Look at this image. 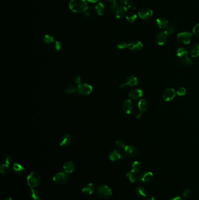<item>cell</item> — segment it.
<instances>
[{
	"label": "cell",
	"mask_w": 199,
	"mask_h": 200,
	"mask_svg": "<svg viewBox=\"0 0 199 200\" xmlns=\"http://www.w3.org/2000/svg\"><path fill=\"white\" fill-rule=\"evenodd\" d=\"M69 8L74 12L83 13L88 9V5L85 0H71Z\"/></svg>",
	"instance_id": "6da1fadb"
},
{
	"label": "cell",
	"mask_w": 199,
	"mask_h": 200,
	"mask_svg": "<svg viewBox=\"0 0 199 200\" xmlns=\"http://www.w3.org/2000/svg\"><path fill=\"white\" fill-rule=\"evenodd\" d=\"M27 183L30 188H36L40 185L41 177L38 173L31 172L27 177Z\"/></svg>",
	"instance_id": "7a4b0ae2"
},
{
	"label": "cell",
	"mask_w": 199,
	"mask_h": 200,
	"mask_svg": "<svg viewBox=\"0 0 199 200\" xmlns=\"http://www.w3.org/2000/svg\"><path fill=\"white\" fill-rule=\"evenodd\" d=\"M97 194L100 198L106 199L112 196V191L109 186L106 185H100L97 189Z\"/></svg>",
	"instance_id": "3957f363"
},
{
	"label": "cell",
	"mask_w": 199,
	"mask_h": 200,
	"mask_svg": "<svg viewBox=\"0 0 199 200\" xmlns=\"http://www.w3.org/2000/svg\"><path fill=\"white\" fill-rule=\"evenodd\" d=\"M69 179V176L67 173L61 171L55 174L53 178V181L57 185H63L65 184Z\"/></svg>",
	"instance_id": "277c9868"
},
{
	"label": "cell",
	"mask_w": 199,
	"mask_h": 200,
	"mask_svg": "<svg viewBox=\"0 0 199 200\" xmlns=\"http://www.w3.org/2000/svg\"><path fill=\"white\" fill-rule=\"evenodd\" d=\"M193 38V34L189 32H183L177 35L178 41L183 44L188 45L190 44Z\"/></svg>",
	"instance_id": "5b68a950"
},
{
	"label": "cell",
	"mask_w": 199,
	"mask_h": 200,
	"mask_svg": "<svg viewBox=\"0 0 199 200\" xmlns=\"http://www.w3.org/2000/svg\"><path fill=\"white\" fill-rule=\"evenodd\" d=\"M93 88L91 85L87 83H81L78 86L77 91L81 96H88L92 91Z\"/></svg>",
	"instance_id": "8992f818"
},
{
	"label": "cell",
	"mask_w": 199,
	"mask_h": 200,
	"mask_svg": "<svg viewBox=\"0 0 199 200\" xmlns=\"http://www.w3.org/2000/svg\"><path fill=\"white\" fill-rule=\"evenodd\" d=\"M154 177V174L151 171H144L139 174L138 179L143 183H148L150 182Z\"/></svg>",
	"instance_id": "52a82bcc"
},
{
	"label": "cell",
	"mask_w": 199,
	"mask_h": 200,
	"mask_svg": "<svg viewBox=\"0 0 199 200\" xmlns=\"http://www.w3.org/2000/svg\"><path fill=\"white\" fill-rule=\"evenodd\" d=\"M169 33L167 31H162L157 34L155 36V41L159 45L165 44L168 39Z\"/></svg>",
	"instance_id": "ba28073f"
},
{
	"label": "cell",
	"mask_w": 199,
	"mask_h": 200,
	"mask_svg": "<svg viewBox=\"0 0 199 200\" xmlns=\"http://www.w3.org/2000/svg\"><path fill=\"white\" fill-rule=\"evenodd\" d=\"M72 138L70 134H65L63 135L59 139V144L63 147L68 146L72 142Z\"/></svg>",
	"instance_id": "9c48e42d"
},
{
	"label": "cell",
	"mask_w": 199,
	"mask_h": 200,
	"mask_svg": "<svg viewBox=\"0 0 199 200\" xmlns=\"http://www.w3.org/2000/svg\"><path fill=\"white\" fill-rule=\"evenodd\" d=\"M176 96L175 91L171 88L166 89L162 93V98L165 101H169L173 100Z\"/></svg>",
	"instance_id": "30bf717a"
},
{
	"label": "cell",
	"mask_w": 199,
	"mask_h": 200,
	"mask_svg": "<svg viewBox=\"0 0 199 200\" xmlns=\"http://www.w3.org/2000/svg\"><path fill=\"white\" fill-rule=\"evenodd\" d=\"M138 14L141 19L143 20H147L152 16L153 11L149 8H145L140 9Z\"/></svg>",
	"instance_id": "8fae6325"
},
{
	"label": "cell",
	"mask_w": 199,
	"mask_h": 200,
	"mask_svg": "<svg viewBox=\"0 0 199 200\" xmlns=\"http://www.w3.org/2000/svg\"><path fill=\"white\" fill-rule=\"evenodd\" d=\"M139 83V80L138 79L134 76H130L128 77L126 80V83L122 84L120 86V88H123L126 87V86H136Z\"/></svg>",
	"instance_id": "7c38bea8"
},
{
	"label": "cell",
	"mask_w": 199,
	"mask_h": 200,
	"mask_svg": "<svg viewBox=\"0 0 199 200\" xmlns=\"http://www.w3.org/2000/svg\"><path fill=\"white\" fill-rule=\"evenodd\" d=\"M143 47L142 42L140 41H134L128 44V48L130 50L134 52L141 50Z\"/></svg>",
	"instance_id": "4fadbf2b"
},
{
	"label": "cell",
	"mask_w": 199,
	"mask_h": 200,
	"mask_svg": "<svg viewBox=\"0 0 199 200\" xmlns=\"http://www.w3.org/2000/svg\"><path fill=\"white\" fill-rule=\"evenodd\" d=\"M124 153L128 157H134L137 154L136 148L132 145H127L124 148Z\"/></svg>",
	"instance_id": "5bb4252c"
},
{
	"label": "cell",
	"mask_w": 199,
	"mask_h": 200,
	"mask_svg": "<svg viewBox=\"0 0 199 200\" xmlns=\"http://www.w3.org/2000/svg\"><path fill=\"white\" fill-rule=\"evenodd\" d=\"M122 108L125 113L127 114H131L133 109V105L131 101L130 100H124L123 102Z\"/></svg>",
	"instance_id": "9a60e30c"
},
{
	"label": "cell",
	"mask_w": 199,
	"mask_h": 200,
	"mask_svg": "<svg viewBox=\"0 0 199 200\" xmlns=\"http://www.w3.org/2000/svg\"><path fill=\"white\" fill-rule=\"evenodd\" d=\"M127 11V8L124 6H119L116 8L114 12L115 16L117 18H122L124 17Z\"/></svg>",
	"instance_id": "2e32d148"
},
{
	"label": "cell",
	"mask_w": 199,
	"mask_h": 200,
	"mask_svg": "<svg viewBox=\"0 0 199 200\" xmlns=\"http://www.w3.org/2000/svg\"><path fill=\"white\" fill-rule=\"evenodd\" d=\"M109 159L112 161H115L119 160L120 159H123V156L121 152L117 149H114L111 151L109 155Z\"/></svg>",
	"instance_id": "e0dca14e"
},
{
	"label": "cell",
	"mask_w": 199,
	"mask_h": 200,
	"mask_svg": "<svg viewBox=\"0 0 199 200\" xmlns=\"http://www.w3.org/2000/svg\"><path fill=\"white\" fill-rule=\"evenodd\" d=\"M143 96V91L141 89H134L131 90L129 94V97L133 100H137L141 97H142Z\"/></svg>",
	"instance_id": "ac0fdd59"
},
{
	"label": "cell",
	"mask_w": 199,
	"mask_h": 200,
	"mask_svg": "<svg viewBox=\"0 0 199 200\" xmlns=\"http://www.w3.org/2000/svg\"><path fill=\"white\" fill-rule=\"evenodd\" d=\"M95 191L94 185L90 183L86 184L82 189V193L86 195H91Z\"/></svg>",
	"instance_id": "d6986e66"
},
{
	"label": "cell",
	"mask_w": 199,
	"mask_h": 200,
	"mask_svg": "<svg viewBox=\"0 0 199 200\" xmlns=\"http://www.w3.org/2000/svg\"><path fill=\"white\" fill-rule=\"evenodd\" d=\"M75 168V164L72 161H68L65 162L63 165L64 171L67 173H72Z\"/></svg>",
	"instance_id": "ffe728a7"
},
{
	"label": "cell",
	"mask_w": 199,
	"mask_h": 200,
	"mask_svg": "<svg viewBox=\"0 0 199 200\" xmlns=\"http://www.w3.org/2000/svg\"><path fill=\"white\" fill-rule=\"evenodd\" d=\"M135 193L136 196L140 198H144L147 197V191L144 187L138 186L135 189Z\"/></svg>",
	"instance_id": "44dd1931"
},
{
	"label": "cell",
	"mask_w": 199,
	"mask_h": 200,
	"mask_svg": "<svg viewBox=\"0 0 199 200\" xmlns=\"http://www.w3.org/2000/svg\"><path fill=\"white\" fill-rule=\"evenodd\" d=\"M156 24L159 27V28H161L162 29H168V28L169 25L168 21L167 20L163 19V18H159L156 20Z\"/></svg>",
	"instance_id": "7402d4cb"
},
{
	"label": "cell",
	"mask_w": 199,
	"mask_h": 200,
	"mask_svg": "<svg viewBox=\"0 0 199 200\" xmlns=\"http://www.w3.org/2000/svg\"><path fill=\"white\" fill-rule=\"evenodd\" d=\"M141 168H142V166H141V163L137 161H136L132 164L131 171L134 173L135 174H137L140 172Z\"/></svg>",
	"instance_id": "603a6c76"
},
{
	"label": "cell",
	"mask_w": 199,
	"mask_h": 200,
	"mask_svg": "<svg viewBox=\"0 0 199 200\" xmlns=\"http://www.w3.org/2000/svg\"><path fill=\"white\" fill-rule=\"evenodd\" d=\"M189 53L192 57H197L199 56V44H196L191 46Z\"/></svg>",
	"instance_id": "cb8c5ba5"
},
{
	"label": "cell",
	"mask_w": 199,
	"mask_h": 200,
	"mask_svg": "<svg viewBox=\"0 0 199 200\" xmlns=\"http://www.w3.org/2000/svg\"><path fill=\"white\" fill-rule=\"evenodd\" d=\"M176 54H177V56L180 58V59L189 57L188 56H189V52L186 49L183 48H179L177 50Z\"/></svg>",
	"instance_id": "d4e9b609"
},
{
	"label": "cell",
	"mask_w": 199,
	"mask_h": 200,
	"mask_svg": "<svg viewBox=\"0 0 199 200\" xmlns=\"http://www.w3.org/2000/svg\"><path fill=\"white\" fill-rule=\"evenodd\" d=\"M31 196L33 200H39L41 197V194L39 190H38L36 188L31 189Z\"/></svg>",
	"instance_id": "484cf974"
},
{
	"label": "cell",
	"mask_w": 199,
	"mask_h": 200,
	"mask_svg": "<svg viewBox=\"0 0 199 200\" xmlns=\"http://www.w3.org/2000/svg\"><path fill=\"white\" fill-rule=\"evenodd\" d=\"M138 106L140 111L142 112L146 111L148 108V102L147 101V100L141 99L139 101Z\"/></svg>",
	"instance_id": "4316f807"
},
{
	"label": "cell",
	"mask_w": 199,
	"mask_h": 200,
	"mask_svg": "<svg viewBox=\"0 0 199 200\" xmlns=\"http://www.w3.org/2000/svg\"><path fill=\"white\" fill-rule=\"evenodd\" d=\"M10 171V167L7 164H3L0 167V173L2 176L8 174Z\"/></svg>",
	"instance_id": "83f0119b"
},
{
	"label": "cell",
	"mask_w": 199,
	"mask_h": 200,
	"mask_svg": "<svg viewBox=\"0 0 199 200\" xmlns=\"http://www.w3.org/2000/svg\"><path fill=\"white\" fill-rule=\"evenodd\" d=\"M12 169H13V170L16 173V174H19V173H21V172H22L24 170V168L19 163H14L13 164V166H12Z\"/></svg>",
	"instance_id": "f1b7e54d"
},
{
	"label": "cell",
	"mask_w": 199,
	"mask_h": 200,
	"mask_svg": "<svg viewBox=\"0 0 199 200\" xmlns=\"http://www.w3.org/2000/svg\"><path fill=\"white\" fill-rule=\"evenodd\" d=\"M104 5L103 3L99 2L95 6V10L99 15H102L104 12Z\"/></svg>",
	"instance_id": "f546056e"
},
{
	"label": "cell",
	"mask_w": 199,
	"mask_h": 200,
	"mask_svg": "<svg viewBox=\"0 0 199 200\" xmlns=\"http://www.w3.org/2000/svg\"><path fill=\"white\" fill-rule=\"evenodd\" d=\"M181 63L184 66L190 67V66L193 65V61L189 57H185V58H183V59H181Z\"/></svg>",
	"instance_id": "4dcf8cb0"
},
{
	"label": "cell",
	"mask_w": 199,
	"mask_h": 200,
	"mask_svg": "<svg viewBox=\"0 0 199 200\" xmlns=\"http://www.w3.org/2000/svg\"><path fill=\"white\" fill-rule=\"evenodd\" d=\"M126 176L129 179V180H130V181L131 183H135L138 180V178L136 177V174L134 173H132L131 171H129V172H127L126 173Z\"/></svg>",
	"instance_id": "1f68e13d"
},
{
	"label": "cell",
	"mask_w": 199,
	"mask_h": 200,
	"mask_svg": "<svg viewBox=\"0 0 199 200\" xmlns=\"http://www.w3.org/2000/svg\"><path fill=\"white\" fill-rule=\"evenodd\" d=\"M65 92L68 94H71L72 93H74V92H75L76 91V87L73 84H70V85H68L64 89Z\"/></svg>",
	"instance_id": "d6a6232c"
},
{
	"label": "cell",
	"mask_w": 199,
	"mask_h": 200,
	"mask_svg": "<svg viewBox=\"0 0 199 200\" xmlns=\"http://www.w3.org/2000/svg\"><path fill=\"white\" fill-rule=\"evenodd\" d=\"M137 15L135 13H129L126 15V19L128 22L133 23L137 19Z\"/></svg>",
	"instance_id": "836d02e7"
},
{
	"label": "cell",
	"mask_w": 199,
	"mask_h": 200,
	"mask_svg": "<svg viewBox=\"0 0 199 200\" xmlns=\"http://www.w3.org/2000/svg\"><path fill=\"white\" fill-rule=\"evenodd\" d=\"M43 41L44 43L46 44H50L54 42V39L53 36H51L50 35H46L44 36L43 38Z\"/></svg>",
	"instance_id": "e575fe53"
},
{
	"label": "cell",
	"mask_w": 199,
	"mask_h": 200,
	"mask_svg": "<svg viewBox=\"0 0 199 200\" xmlns=\"http://www.w3.org/2000/svg\"><path fill=\"white\" fill-rule=\"evenodd\" d=\"M109 2L111 6V9L112 11H114L117 7V2L116 0H103Z\"/></svg>",
	"instance_id": "d590c367"
},
{
	"label": "cell",
	"mask_w": 199,
	"mask_h": 200,
	"mask_svg": "<svg viewBox=\"0 0 199 200\" xmlns=\"http://www.w3.org/2000/svg\"><path fill=\"white\" fill-rule=\"evenodd\" d=\"M115 146L117 148H120V149H122V148H124H124L126 146L124 141H123L122 140H119V141H116Z\"/></svg>",
	"instance_id": "8d00e7d4"
},
{
	"label": "cell",
	"mask_w": 199,
	"mask_h": 200,
	"mask_svg": "<svg viewBox=\"0 0 199 200\" xmlns=\"http://www.w3.org/2000/svg\"><path fill=\"white\" fill-rule=\"evenodd\" d=\"M176 94L179 96H183L186 94V90L183 87H180L177 90Z\"/></svg>",
	"instance_id": "74e56055"
},
{
	"label": "cell",
	"mask_w": 199,
	"mask_h": 200,
	"mask_svg": "<svg viewBox=\"0 0 199 200\" xmlns=\"http://www.w3.org/2000/svg\"><path fill=\"white\" fill-rule=\"evenodd\" d=\"M192 194V190L190 189H186L183 191V196L185 198H189Z\"/></svg>",
	"instance_id": "f35d334b"
},
{
	"label": "cell",
	"mask_w": 199,
	"mask_h": 200,
	"mask_svg": "<svg viewBox=\"0 0 199 200\" xmlns=\"http://www.w3.org/2000/svg\"><path fill=\"white\" fill-rule=\"evenodd\" d=\"M73 80L78 85H80L82 83V78L79 75H75L73 78Z\"/></svg>",
	"instance_id": "ab89813d"
},
{
	"label": "cell",
	"mask_w": 199,
	"mask_h": 200,
	"mask_svg": "<svg viewBox=\"0 0 199 200\" xmlns=\"http://www.w3.org/2000/svg\"><path fill=\"white\" fill-rule=\"evenodd\" d=\"M136 4L134 2H129L127 4V8L129 10H134L136 9Z\"/></svg>",
	"instance_id": "60d3db41"
},
{
	"label": "cell",
	"mask_w": 199,
	"mask_h": 200,
	"mask_svg": "<svg viewBox=\"0 0 199 200\" xmlns=\"http://www.w3.org/2000/svg\"><path fill=\"white\" fill-rule=\"evenodd\" d=\"M54 48L57 51H60L63 48V45L62 43L60 41H56L54 44Z\"/></svg>",
	"instance_id": "b9f144b4"
},
{
	"label": "cell",
	"mask_w": 199,
	"mask_h": 200,
	"mask_svg": "<svg viewBox=\"0 0 199 200\" xmlns=\"http://www.w3.org/2000/svg\"><path fill=\"white\" fill-rule=\"evenodd\" d=\"M168 32L170 33V34H173L175 31H176V26L173 25V24H171L169 25L168 28Z\"/></svg>",
	"instance_id": "7bdbcfd3"
},
{
	"label": "cell",
	"mask_w": 199,
	"mask_h": 200,
	"mask_svg": "<svg viewBox=\"0 0 199 200\" xmlns=\"http://www.w3.org/2000/svg\"><path fill=\"white\" fill-rule=\"evenodd\" d=\"M193 34L196 36H199V24H196L193 28Z\"/></svg>",
	"instance_id": "ee69618b"
},
{
	"label": "cell",
	"mask_w": 199,
	"mask_h": 200,
	"mask_svg": "<svg viewBox=\"0 0 199 200\" xmlns=\"http://www.w3.org/2000/svg\"><path fill=\"white\" fill-rule=\"evenodd\" d=\"M127 47H128V45L124 42H121L117 44V48L119 49H124Z\"/></svg>",
	"instance_id": "f6af8a7d"
},
{
	"label": "cell",
	"mask_w": 199,
	"mask_h": 200,
	"mask_svg": "<svg viewBox=\"0 0 199 200\" xmlns=\"http://www.w3.org/2000/svg\"><path fill=\"white\" fill-rule=\"evenodd\" d=\"M13 161V157L11 156H8L6 158H5V164H10L11 163H12Z\"/></svg>",
	"instance_id": "bcb514c9"
},
{
	"label": "cell",
	"mask_w": 199,
	"mask_h": 200,
	"mask_svg": "<svg viewBox=\"0 0 199 200\" xmlns=\"http://www.w3.org/2000/svg\"><path fill=\"white\" fill-rule=\"evenodd\" d=\"M142 111H137L136 112V118H137V119H139L141 116V115H142Z\"/></svg>",
	"instance_id": "7dc6e473"
},
{
	"label": "cell",
	"mask_w": 199,
	"mask_h": 200,
	"mask_svg": "<svg viewBox=\"0 0 199 200\" xmlns=\"http://www.w3.org/2000/svg\"><path fill=\"white\" fill-rule=\"evenodd\" d=\"M171 200H185V199H184V198H183V197H182L178 196V197H174V198L172 199Z\"/></svg>",
	"instance_id": "c3c4849f"
},
{
	"label": "cell",
	"mask_w": 199,
	"mask_h": 200,
	"mask_svg": "<svg viewBox=\"0 0 199 200\" xmlns=\"http://www.w3.org/2000/svg\"><path fill=\"white\" fill-rule=\"evenodd\" d=\"M120 2L123 4H127L129 2H130V0H119Z\"/></svg>",
	"instance_id": "681fc988"
},
{
	"label": "cell",
	"mask_w": 199,
	"mask_h": 200,
	"mask_svg": "<svg viewBox=\"0 0 199 200\" xmlns=\"http://www.w3.org/2000/svg\"><path fill=\"white\" fill-rule=\"evenodd\" d=\"M155 200V198H154V197L153 196L149 195V196H147V200Z\"/></svg>",
	"instance_id": "f907efd6"
},
{
	"label": "cell",
	"mask_w": 199,
	"mask_h": 200,
	"mask_svg": "<svg viewBox=\"0 0 199 200\" xmlns=\"http://www.w3.org/2000/svg\"><path fill=\"white\" fill-rule=\"evenodd\" d=\"M89 2H92V3H95V2H97L98 0H88Z\"/></svg>",
	"instance_id": "816d5d0a"
},
{
	"label": "cell",
	"mask_w": 199,
	"mask_h": 200,
	"mask_svg": "<svg viewBox=\"0 0 199 200\" xmlns=\"http://www.w3.org/2000/svg\"><path fill=\"white\" fill-rule=\"evenodd\" d=\"M5 200H14L13 199H12V198H10V197H8V198H6V199Z\"/></svg>",
	"instance_id": "f5cc1de1"
}]
</instances>
